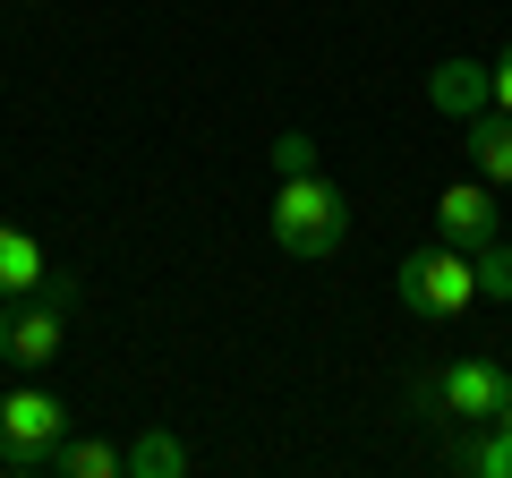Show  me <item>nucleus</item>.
I'll use <instances>...</instances> for the list:
<instances>
[{
	"label": "nucleus",
	"instance_id": "f257e3e1",
	"mask_svg": "<svg viewBox=\"0 0 512 478\" xmlns=\"http://www.w3.org/2000/svg\"><path fill=\"white\" fill-rule=\"evenodd\" d=\"M265 231H274L282 257L325 265V257H342V239H350V197L325 180V171H299V180L274 188V205H265Z\"/></svg>",
	"mask_w": 512,
	"mask_h": 478
},
{
	"label": "nucleus",
	"instance_id": "f03ea898",
	"mask_svg": "<svg viewBox=\"0 0 512 478\" xmlns=\"http://www.w3.org/2000/svg\"><path fill=\"white\" fill-rule=\"evenodd\" d=\"M393 299H402L410 316H427V325H444V316L478 308V265H470V248H453V239L410 248V257L393 265Z\"/></svg>",
	"mask_w": 512,
	"mask_h": 478
},
{
	"label": "nucleus",
	"instance_id": "7ed1b4c3",
	"mask_svg": "<svg viewBox=\"0 0 512 478\" xmlns=\"http://www.w3.org/2000/svg\"><path fill=\"white\" fill-rule=\"evenodd\" d=\"M60 436H69V402L43 385H18V393H0V470H26L43 478L60 453Z\"/></svg>",
	"mask_w": 512,
	"mask_h": 478
},
{
	"label": "nucleus",
	"instance_id": "20e7f679",
	"mask_svg": "<svg viewBox=\"0 0 512 478\" xmlns=\"http://www.w3.org/2000/svg\"><path fill=\"white\" fill-rule=\"evenodd\" d=\"M0 350H9V368H26V376H43L60 359V350H69V325H60V308L52 299H18V308L0 316Z\"/></svg>",
	"mask_w": 512,
	"mask_h": 478
},
{
	"label": "nucleus",
	"instance_id": "39448f33",
	"mask_svg": "<svg viewBox=\"0 0 512 478\" xmlns=\"http://www.w3.org/2000/svg\"><path fill=\"white\" fill-rule=\"evenodd\" d=\"M504 385H512V368H495V359H453V368L436 376V410L461 419V427H487L495 410H504Z\"/></svg>",
	"mask_w": 512,
	"mask_h": 478
},
{
	"label": "nucleus",
	"instance_id": "423d86ee",
	"mask_svg": "<svg viewBox=\"0 0 512 478\" xmlns=\"http://www.w3.org/2000/svg\"><path fill=\"white\" fill-rule=\"evenodd\" d=\"M436 239H453V248H487V239H504V205H495V188L487 180L436 188Z\"/></svg>",
	"mask_w": 512,
	"mask_h": 478
},
{
	"label": "nucleus",
	"instance_id": "0eeeda50",
	"mask_svg": "<svg viewBox=\"0 0 512 478\" xmlns=\"http://www.w3.org/2000/svg\"><path fill=\"white\" fill-rule=\"evenodd\" d=\"M427 103L444 111V120H478V111L495 103V77H487V60H436V69H427Z\"/></svg>",
	"mask_w": 512,
	"mask_h": 478
},
{
	"label": "nucleus",
	"instance_id": "6e6552de",
	"mask_svg": "<svg viewBox=\"0 0 512 478\" xmlns=\"http://www.w3.org/2000/svg\"><path fill=\"white\" fill-rule=\"evenodd\" d=\"M461 154H470V171L487 188H512V111H478V120H461Z\"/></svg>",
	"mask_w": 512,
	"mask_h": 478
},
{
	"label": "nucleus",
	"instance_id": "1a4fd4ad",
	"mask_svg": "<svg viewBox=\"0 0 512 478\" xmlns=\"http://www.w3.org/2000/svg\"><path fill=\"white\" fill-rule=\"evenodd\" d=\"M43 274H52V257H43V239L18 231V222H0V299H35Z\"/></svg>",
	"mask_w": 512,
	"mask_h": 478
},
{
	"label": "nucleus",
	"instance_id": "9d476101",
	"mask_svg": "<svg viewBox=\"0 0 512 478\" xmlns=\"http://www.w3.org/2000/svg\"><path fill=\"white\" fill-rule=\"evenodd\" d=\"M52 478H128V444H111V436H60Z\"/></svg>",
	"mask_w": 512,
	"mask_h": 478
},
{
	"label": "nucleus",
	"instance_id": "9b49d317",
	"mask_svg": "<svg viewBox=\"0 0 512 478\" xmlns=\"http://www.w3.org/2000/svg\"><path fill=\"white\" fill-rule=\"evenodd\" d=\"M453 470L461 478H512V427H470V436L453 444Z\"/></svg>",
	"mask_w": 512,
	"mask_h": 478
},
{
	"label": "nucleus",
	"instance_id": "f8f14e48",
	"mask_svg": "<svg viewBox=\"0 0 512 478\" xmlns=\"http://www.w3.org/2000/svg\"><path fill=\"white\" fill-rule=\"evenodd\" d=\"M128 478H188V444L171 436V427L128 436Z\"/></svg>",
	"mask_w": 512,
	"mask_h": 478
},
{
	"label": "nucleus",
	"instance_id": "ddd939ff",
	"mask_svg": "<svg viewBox=\"0 0 512 478\" xmlns=\"http://www.w3.org/2000/svg\"><path fill=\"white\" fill-rule=\"evenodd\" d=\"M470 265H478V299H512V248H504V239L470 248Z\"/></svg>",
	"mask_w": 512,
	"mask_h": 478
},
{
	"label": "nucleus",
	"instance_id": "4468645a",
	"mask_svg": "<svg viewBox=\"0 0 512 478\" xmlns=\"http://www.w3.org/2000/svg\"><path fill=\"white\" fill-rule=\"evenodd\" d=\"M299 171H325V163H316V137L308 129H282L274 137V180H299Z\"/></svg>",
	"mask_w": 512,
	"mask_h": 478
},
{
	"label": "nucleus",
	"instance_id": "2eb2a0df",
	"mask_svg": "<svg viewBox=\"0 0 512 478\" xmlns=\"http://www.w3.org/2000/svg\"><path fill=\"white\" fill-rule=\"evenodd\" d=\"M487 77H495V111H512V43L487 60Z\"/></svg>",
	"mask_w": 512,
	"mask_h": 478
},
{
	"label": "nucleus",
	"instance_id": "dca6fc26",
	"mask_svg": "<svg viewBox=\"0 0 512 478\" xmlns=\"http://www.w3.org/2000/svg\"><path fill=\"white\" fill-rule=\"evenodd\" d=\"M495 427H512V385H504V410H495Z\"/></svg>",
	"mask_w": 512,
	"mask_h": 478
}]
</instances>
